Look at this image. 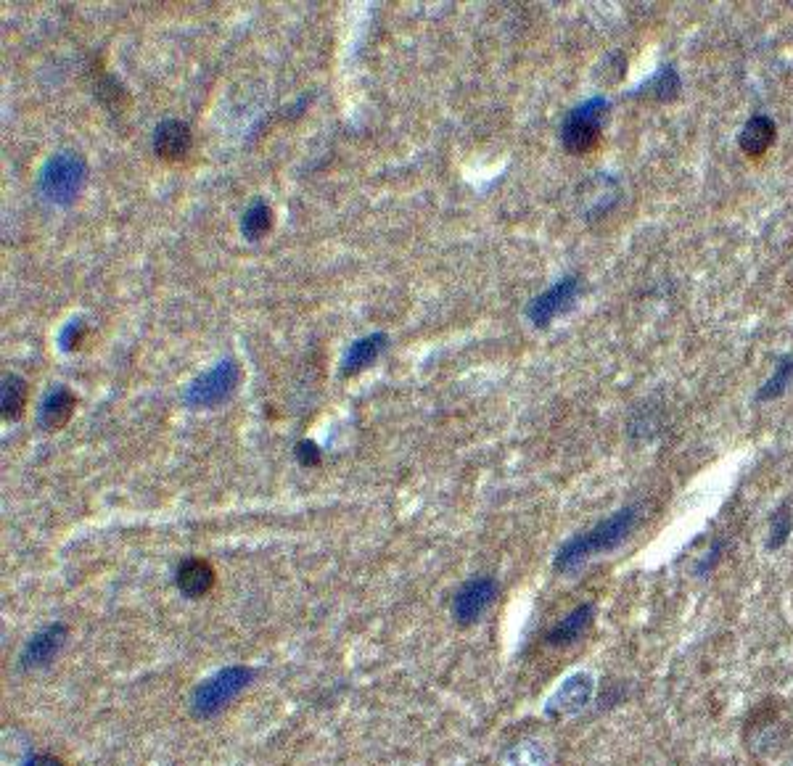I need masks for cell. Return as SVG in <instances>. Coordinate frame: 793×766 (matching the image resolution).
Wrapping results in <instances>:
<instances>
[{
    "instance_id": "obj_1",
    "label": "cell",
    "mask_w": 793,
    "mask_h": 766,
    "mask_svg": "<svg viewBox=\"0 0 793 766\" xmlns=\"http://www.w3.org/2000/svg\"><path fill=\"white\" fill-rule=\"evenodd\" d=\"M638 523L640 505H624V508L598 521L587 531H579L571 539H566L564 545L558 547L556 558H553V568L558 574H574L577 568L585 566L587 560L595 558V555L611 553L619 545H624L632 537V531L638 529Z\"/></svg>"
},
{
    "instance_id": "obj_2",
    "label": "cell",
    "mask_w": 793,
    "mask_h": 766,
    "mask_svg": "<svg viewBox=\"0 0 793 766\" xmlns=\"http://www.w3.org/2000/svg\"><path fill=\"white\" fill-rule=\"evenodd\" d=\"M88 183V162L75 151L53 154L40 170V193L53 207H72Z\"/></svg>"
},
{
    "instance_id": "obj_3",
    "label": "cell",
    "mask_w": 793,
    "mask_h": 766,
    "mask_svg": "<svg viewBox=\"0 0 793 766\" xmlns=\"http://www.w3.org/2000/svg\"><path fill=\"white\" fill-rule=\"evenodd\" d=\"M254 674L257 671L252 666H225V669L215 671L212 677H207L204 682L193 687L191 700V714L196 719H212L228 706L230 700L238 698L244 693L246 687L254 682Z\"/></svg>"
},
{
    "instance_id": "obj_4",
    "label": "cell",
    "mask_w": 793,
    "mask_h": 766,
    "mask_svg": "<svg viewBox=\"0 0 793 766\" xmlns=\"http://www.w3.org/2000/svg\"><path fill=\"white\" fill-rule=\"evenodd\" d=\"M608 114V98L593 96L585 104L574 106L561 125V146L571 156H585L598 148L603 138V122Z\"/></svg>"
},
{
    "instance_id": "obj_5",
    "label": "cell",
    "mask_w": 793,
    "mask_h": 766,
    "mask_svg": "<svg viewBox=\"0 0 793 766\" xmlns=\"http://www.w3.org/2000/svg\"><path fill=\"white\" fill-rule=\"evenodd\" d=\"M238 381H241V368H238L236 360L217 362L215 368H209L207 373H201L199 378L188 383L186 402L196 410L223 405L233 397Z\"/></svg>"
},
{
    "instance_id": "obj_6",
    "label": "cell",
    "mask_w": 793,
    "mask_h": 766,
    "mask_svg": "<svg viewBox=\"0 0 793 766\" xmlns=\"http://www.w3.org/2000/svg\"><path fill=\"white\" fill-rule=\"evenodd\" d=\"M595 695V677L590 671H577L561 682L556 693L550 695L548 703H545V716L553 719V722H564V719H571V716L582 714L590 703H593Z\"/></svg>"
},
{
    "instance_id": "obj_7",
    "label": "cell",
    "mask_w": 793,
    "mask_h": 766,
    "mask_svg": "<svg viewBox=\"0 0 793 766\" xmlns=\"http://www.w3.org/2000/svg\"><path fill=\"white\" fill-rule=\"evenodd\" d=\"M500 584L492 576H474L453 597V619L458 627H474L497 600Z\"/></svg>"
},
{
    "instance_id": "obj_8",
    "label": "cell",
    "mask_w": 793,
    "mask_h": 766,
    "mask_svg": "<svg viewBox=\"0 0 793 766\" xmlns=\"http://www.w3.org/2000/svg\"><path fill=\"white\" fill-rule=\"evenodd\" d=\"M69 627L64 621H53L48 627H43L40 632H35L30 640L24 642L22 653H19V666L27 671L45 669L51 666L53 658L59 656L61 648L67 645Z\"/></svg>"
},
{
    "instance_id": "obj_9",
    "label": "cell",
    "mask_w": 793,
    "mask_h": 766,
    "mask_svg": "<svg viewBox=\"0 0 793 766\" xmlns=\"http://www.w3.org/2000/svg\"><path fill=\"white\" fill-rule=\"evenodd\" d=\"M577 294H579V278L577 275H566V278L558 280L556 286H550L548 291H542L540 296H534L532 304L527 307V317L532 320V325H537V328H548L553 317L569 310L571 304H574V299H577Z\"/></svg>"
},
{
    "instance_id": "obj_10",
    "label": "cell",
    "mask_w": 793,
    "mask_h": 766,
    "mask_svg": "<svg viewBox=\"0 0 793 766\" xmlns=\"http://www.w3.org/2000/svg\"><path fill=\"white\" fill-rule=\"evenodd\" d=\"M193 133L180 119H164L154 130V154L162 162H183L191 154Z\"/></svg>"
},
{
    "instance_id": "obj_11",
    "label": "cell",
    "mask_w": 793,
    "mask_h": 766,
    "mask_svg": "<svg viewBox=\"0 0 793 766\" xmlns=\"http://www.w3.org/2000/svg\"><path fill=\"white\" fill-rule=\"evenodd\" d=\"M595 621V603H582L574 611H569L561 621L545 632V645L550 648H569L574 642L593 627Z\"/></svg>"
},
{
    "instance_id": "obj_12",
    "label": "cell",
    "mask_w": 793,
    "mask_h": 766,
    "mask_svg": "<svg viewBox=\"0 0 793 766\" xmlns=\"http://www.w3.org/2000/svg\"><path fill=\"white\" fill-rule=\"evenodd\" d=\"M175 587L188 600H199L215 587V568L204 558H186L175 571Z\"/></svg>"
},
{
    "instance_id": "obj_13",
    "label": "cell",
    "mask_w": 793,
    "mask_h": 766,
    "mask_svg": "<svg viewBox=\"0 0 793 766\" xmlns=\"http://www.w3.org/2000/svg\"><path fill=\"white\" fill-rule=\"evenodd\" d=\"M75 407V394L67 386H56V389L45 394L43 405H40V428H45V431H61L72 420V415H75Z\"/></svg>"
},
{
    "instance_id": "obj_14",
    "label": "cell",
    "mask_w": 793,
    "mask_h": 766,
    "mask_svg": "<svg viewBox=\"0 0 793 766\" xmlns=\"http://www.w3.org/2000/svg\"><path fill=\"white\" fill-rule=\"evenodd\" d=\"M778 138V127L767 114H754V117L743 125L741 135H738V146L749 159H759L770 151V146Z\"/></svg>"
},
{
    "instance_id": "obj_15",
    "label": "cell",
    "mask_w": 793,
    "mask_h": 766,
    "mask_svg": "<svg viewBox=\"0 0 793 766\" xmlns=\"http://www.w3.org/2000/svg\"><path fill=\"white\" fill-rule=\"evenodd\" d=\"M386 344H389V336L386 333H371V336H363L357 339L352 347L347 349V357L341 362V376L352 378L357 373H363L368 365L378 360V354L384 352Z\"/></svg>"
},
{
    "instance_id": "obj_16",
    "label": "cell",
    "mask_w": 793,
    "mask_h": 766,
    "mask_svg": "<svg viewBox=\"0 0 793 766\" xmlns=\"http://www.w3.org/2000/svg\"><path fill=\"white\" fill-rule=\"evenodd\" d=\"M680 90H682L680 74H677V69L672 67V64H667V67H661L653 77H648V80L640 85L635 96L651 98L656 104H672V101L680 96Z\"/></svg>"
},
{
    "instance_id": "obj_17",
    "label": "cell",
    "mask_w": 793,
    "mask_h": 766,
    "mask_svg": "<svg viewBox=\"0 0 793 766\" xmlns=\"http://www.w3.org/2000/svg\"><path fill=\"white\" fill-rule=\"evenodd\" d=\"M27 402H30V383L24 381L22 376H11L3 378V391H0V410H3V418L6 420H19L27 410Z\"/></svg>"
},
{
    "instance_id": "obj_18",
    "label": "cell",
    "mask_w": 793,
    "mask_h": 766,
    "mask_svg": "<svg viewBox=\"0 0 793 766\" xmlns=\"http://www.w3.org/2000/svg\"><path fill=\"white\" fill-rule=\"evenodd\" d=\"M270 230H273V209L265 201H254L252 207L244 212V217H241V236L257 244Z\"/></svg>"
},
{
    "instance_id": "obj_19",
    "label": "cell",
    "mask_w": 793,
    "mask_h": 766,
    "mask_svg": "<svg viewBox=\"0 0 793 766\" xmlns=\"http://www.w3.org/2000/svg\"><path fill=\"white\" fill-rule=\"evenodd\" d=\"M791 531H793L791 500H783L778 508L772 510L770 534H767V542H764V547H767L770 553H775V550H780V547H786L788 537H791Z\"/></svg>"
},
{
    "instance_id": "obj_20",
    "label": "cell",
    "mask_w": 793,
    "mask_h": 766,
    "mask_svg": "<svg viewBox=\"0 0 793 766\" xmlns=\"http://www.w3.org/2000/svg\"><path fill=\"white\" fill-rule=\"evenodd\" d=\"M791 378H793V354H786V357H780L778 365H775V370H772V376L764 381L762 389L756 391V402H770V399H778L780 394L788 389Z\"/></svg>"
},
{
    "instance_id": "obj_21",
    "label": "cell",
    "mask_w": 793,
    "mask_h": 766,
    "mask_svg": "<svg viewBox=\"0 0 793 766\" xmlns=\"http://www.w3.org/2000/svg\"><path fill=\"white\" fill-rule=\"evenodd\" d=\"M505 766H550V759L542 743H519L508 753Z\"/></svg>"
},
{
    "instance_id": "obj_22",
    "label": "cell",
    "mask_w": 793,
    "mask_h": 766,
    "mask_svg": "<svg viewBox=\"0 0 793 766\" xmlns=\"http://www.w3.org/2000/svg\"><path fill=\"white\" fill-rule=\"evenodd\" d=\"M96 93L101 98V104L109 106L112 111H122V106L127 104L125 88H122V82L117 77H112V74L101 77V82L96 85Z\"/></svg>"
},
{
    "instance_id": "obj_23",
    "label": "cell",
    "mask_w": 793,
    "mask_h": 766,
    "mask_svg": "<svg viewBox=\"0 0 793 766\" xmlns=\"http://www.w3.org/2000/svg\"><path fill=\"white\" fill-rule=\"evenodd\" d=\"M88 336H90L88 323H85L82 317H75V320H69V323L64 325V331H61L59 336V344L64 352H80V349L85 347Z\"/></svg>"
},
{
    "instance_id": "obj_24",
    "label": "cell",
    "mask_w": 793,
    "mask_h": 766,
    "mask_svg": "<svg viewBox=\"0 0 793 766\" xmlns=\"http://www.w3.org/2000/svg\"><path fill=\"white\" fill-rule=\"evenodd\" d=\"M727 542L722 537L712 539V545H709V550H706L701 558L696 560V566H693V576H698V579H704V576H709L717 568L719 558H722V553H725Z\"/></svg>"
},
{
    "instance_id": "obj_25",
    "label": "cell",
    "mask_w": 793,
    "mask_h": 766,
    "mask_svg": "<svg viewBox=\"0 0 793 766\" xmlns=\"http://www.w3.org/2000/svg\"><path fill=\"white\" fill-rule=\"evenodd\" d=\"M294 455H297L299 465H304V468H318L320 460H323V452H320V447L315 442H310V439H302V442H297V450H294Z\"/></svg>"
},
{
    "instance_id": "obj_26",
    "label": "cell",
    "mask_w": 793,
    "mask_h": 766,
    "mask_svg": "<svg viewBox=\"0 0 793 766\" xmlns=\"http://www.w3.org/2000/svg\"><path fill=\"white\" fill-rule=\"evenodd\" d=\"M22 766H67V764H64L59 756H51V753H35V756H30Z\"/></svg>"
}]
</instances>
